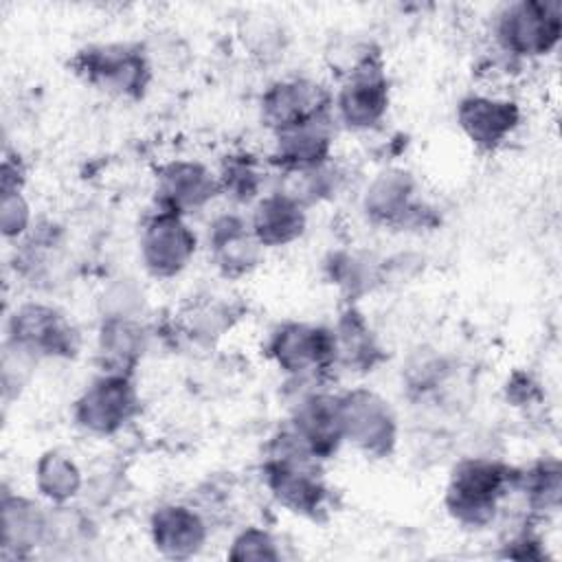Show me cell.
I'll return each mask as SVG.
<instances>
[{"label":"cell","mask_w":562,"mask_h":562,"mask_svg":"<svg viewBox=\"0 0 562 562\" xmlns=\"http://www.w3.org/2000/svg\"><path fill=\"white\" fill-rule=\"evenodd\" d=\"M560 35L558 2L512 4L501 22V37L514 53H547Z\"/></svg>","instance_id":"obj_1"},{"label":"cell","mask_w":562,"mask_h":562,"mask_svg":"<svg viewBox=\"0 0 562 562\" xmlns=\"http://www.w3.org/2000/svg\"><path fill=\"white\" fill-rule=\"evenodd\" d=\"M461 121L476 143L494 145L507 130H512L516 121V110L512 108V103L472 99L463 103Z\"/></svg>","instance_id":"obj_2"},{"label":"cell","mask_w":562,"mask_h":562,"mask_svg":"<svg viewBox=\"0 0 562 562\" xmlns=\"http://www.w3.org/2000/svg\"><path fill=\"white\" fill-rule=\"evenodd\" d=\"M364 72V70H362ZM384 105V90L382 81L371 75H358L353 83L347 86L340 99V108L345 116L353 123H369L382 112Z\"/></svg>","instance_id":"obj_4"},{"label":"cell","mask_w":562,"mask_h":562,"mask_svg":"<svg viewBox=\"0 0 562 562\" xmlns=\"http://www.w3.org/2000/svg\"><path fill=\"white\" fill-rule=\"evenodd\" d=\"M301 231V215L290 200L274 198L261 204L257 213V233L266 241H285Z\"/></svg>","instance_id":"obj_5"},{"label":"cell","mask_w":562,"mask_h":562,"mask_svg":"<svg viewBox=\"0 0 562 562\" xmlns=\"http://www.w3.org/2000/svg\"><path fill=\"white\" fill-rule=\"evenodd\" d=\"M123 382H108L101 384V389L92 391L88 397V413H86V424L99 426V428H110L116 424L121 415H125V408L130 404L127 391L123 389Z\"/></svg>","instance_id":"obj_6"},{"label":"cell","mask_w":562,"mask_h":562,"mask_svg":"<svg viewBox=\"0 0 562 562\" xmlns=\"http://www.w3.org/2000/svg\"><path fill=\"white\" fill-rule=\"evenodd\" d=\"M191 250V239L176 220H160L147 235V257L156 270H173L182 266Z\"/></svg>","instance_id":"obj_3"},{"label":"cell","mask_w":562,"mask_h":562,"mask_svg":"<svg viewBox=\"0 0 562 562\" xmlns=\"http://www.w3.org/2000/svg\"><path fill=\"white\" fill-rule=\"evenodd\" d=\"M307 419H312V422H331V419H338V415L336 413H329V411H325V408H316V411H312L310 415H307ZM325 426L327 424H318V428H316V424H307V437L314 441L316 437H318V441H329L331 439V435L329 432H325Z\"/></svg>","instance_id":"obj_7"}]
</instances>
